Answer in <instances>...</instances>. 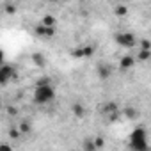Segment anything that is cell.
I'll list each match as a JSON object with an SVG mask.
<instances>
[{"instance_id":"obj_1","label":"cell","mask_w":151,"mask_h":151,"mask_svg":"<svg viewBox=\"0 0 151 151\" xmlns=\"http://www.w3.org/2000/svg\"><path fill=\"white\" fill-rule=\"evenodd\" d=\"M34 103L36 105H48L55 100V89H53V84L48 77H41L37 82H36V87H34Z\"/></svg>"},{"instance_id":"obj_2","label":"cell","mask_w":151,"mask_h":151,"mask_svg":"<svg viewBox=\"0 0 151 151\" xmlns=\"http://www.w3.org/2000/svg\"><path fill=\"white\" fill-rule=\"evenodd\" d=\"M126 144H128L130 151H149V140H147L146 126H142V124L135 126L130 132Z\"/></svg>"},{"instance_id":"obj_3","label":"cell","mask_w":151,"mask_h":151,"mask_svg":"<svg viewBox=\"0 0 151 151\" xmlns=\"http://www.w3.org/2000/svg\"><path fill=\"white\" fill-rule=\"evenodd\" d=\"M114 41L117 43V46H121V48H126V50L133 48V46L139 43V41H137V37H135V34H133V32H128V30L117 32V34L114 36Z\"/></svg>"},{"instance_id":"obj_4","label":"cell","mask_w":151,"mask_h":151,"mask_svg":"<svg viewBox=\"0 0 151 151\" xmlns=\"http://www.w3.org/2000/svg\"><path fill=\"white\" fill-rule=\"evenodd\" d=\"M69 55L73 59H91L94 55V46L93 45H84V46H78V48H73L69 52Z\"/></svg>"},{"instance_id":"obj_5","label":"cell","mask_w":151,"mask_h":151,"mask_svg":"<svg viewBox=\"0 0 151 151\" xmlns=\"http://www.w3.org/2000/svg\"><path fill=\"white\" fill-rule=\"evenodd\" d=\"M16 77V73H14V68L7 62H2V66H0V84L6 86L11 78Z\"/></svg>"},{"instance_id":"obj_6","label":"cell","mask_w":151,"mask_h":151,"mask_svg":"<svg viewBox=\"0 0 151 151\" xmlns=\"http://www.w3.org/2000/svg\"><path fill=\"white\" fill-rule=\"evenodd\" d=\"M112 73H114V68L107 62H100L96 66V75H98V78L100 80H109L112 77Z\"/></svg>"},{"instance_id":"obj_7","label":"cell","mask_w":151,"mask_h":151,"mask_svg":"<svg viewBox=\"0 0 151 151\" xmlns=\"http://www.w3.org/2000/svg\"><path fill=\"white\" fill-rule=\"evenodd\" d=\"M135 62H137V57L126 53V55H123V57L119 59V69H121V71H130V69L135 66Z\"/></svg>"},{"instance_id":"obj_8","label":"cell","mask_w":151,"mask_h":151,"mask_svg":"<svg viewBox=\"0 0 151 151\" xmlns=\"http://www.w3.org/2000/svg\"><path fill=\"white\" fill-rule=\"evenodd\" d=\"M34 30H36V34L41 36V37H53L55 32H57L55 27H45V25H41V23H37V25L34 27Z\"/></svg>"},{"instance_id":"obj_9","label":"cell","mask_w":151,"mask_h":151,"mask_svg":"<svg viewBox=\"0 0 151 151\" xmlns=\"http://www.w3.org/2000/svg\"><path fill=\"white\" fill-rule=\"evenodd\" d=\"M100 112H101V116H112V114H116V112H119V107H117V103L116 101H107V103H103L101 105V109H100Z\"/></svg>"},{"instance_id":"obj_10","label":"cell","mask_w":151,"mask_h":151,"mask_svg":"<svg viewBox=\"0 0 151 151\" xmlns=\"http://www.w3.org/2000/svg\"><path fill=\"white\" fill-rule=\"evenodd\" d=\"M71 114L77 117V119H82V117H86V114H87V109H86V105H82V103H73L71 105Z\"/></svg>"},{"instance_id":"obj_11","label":"cell","mask_w":151,"mask_h":151,"mask_svg":"<svg viewBox=\"0 0 151 151\" xmlns=\"http://www.w3.org/2000/svg\"><path fill=\"white\" fill-rule=\"evenodd\" d=\"M30 59H32L34 66H37V68H41V69L46 66V59H45V55H43V53H39V52L32 53V55H30Z\"/></svg>"},{"instance_id":"obj_12","label":"cell","mask_w":151,"mask_h":151,"mask_svg":"<svg viewBox=\"0 0 151 151\" xmlns=\"http://www.w3.org/2000/svg\"><path fill=\"white\" fill-rule=\"evenodd\" d=\"M126 119H137L139 117V110L135 109V107H132V105H128V107H124L123 109V112H121Z\"/></svg>"},{"instance_id":"obj_13","label":"cell","mask_w":151,"mask_h":151,"mask_svg":"<svg viewBox=\"0 0 151 151\" xmlns=\"http://www.w3.org/2000/svg\"><path fill=\"white\" fill-rule=\"evenodd\" d=\"M128 13H130V9H128V6H124V4H117V6L114 7V14H116L117 18H126Z\"/></svg>"},{"instance_id":"obj_14","label":"cell","mask_w":151,"mask_h":151,"mask_svg":"<svg viewBox=\"0 0 151 151\" xmlns=\"http://www.w3.org/2000/svg\"><path fill=\"white\" fill-rule=\"evenodd\" d=\"M39 23L45 25V27H57V18L53 14H43V18H41Z\"/></svg>"},{"instance_id":"obj_15","label":"cell","mask_w":151,"mask_h":151,"mask_svg":"<svg viewBox=\"0 0 151 151\" xmlns=\"http://www.w3.org/2000/svg\"><path fill=\"white\" fill-rule=\"evenodd\" d=\"M82 151H96L94 137H86V139L82 140Z\"/></svg>"},{"instance_id":"obj_16","label":"cell","mask_w":151,"mask_h":151,"mask_svg":"<svg viewBox=\"0 0 151 151\" xmlns=\"http://www.w3.org/2000/svg\"><path fill=\"white\" fill-rule=\"evenodd\" d=\"M135 57L140 62H147V60H151V50H139V53Z\"/></svg>"},{"instance_id":"obj_17","label":"cell","mask_w":151,"mask_h":151,"mask_svg":"<svg viewBox=\"0 0 151 151\" xmlns=\"http://www.w3.org/2000/svg\"><path fill=\"white\" fill-rule=\"evenodd\" d=\"M18 130L22 132V135H25V133H30V132H32V124H30L29 121H22V123L18 124Z\"/></svg>"},{"instance_id":"obj_18","label":"cell","mask_w":151,"mask_h":151,"mask_svg":"<svg viewBox=\"0 0 151 151\" xmlns=\"http://www.w3.org/2000/svg\"><path fill=\"white\" fill-rule=\"evenodd\" d=\"M94 144H96V149H103V147H105V137L96 135V137H94Z\"/></svg>"},{"instance_id":"obj_19","label":"cell","mask_w":151,"mask_h":151,"mask_svg":"<svg viewBox=\"0 0 151 151\" xmlns=\"http://www.w3.org/2000/svg\"><path fill=\"white\" fill-rule=\"evenodd\" d=\"M139 46H140V50H151V39H140L139 41Z\"/></svg>"},{"instance_id":"obj_20","label":"cell","mask_w":151,"mask_h":151,"mask_svg":"<svg viewBox=\"0 0 151 151\" xmlns=\"http://www.w3.org/2000/svg\"><path fill=\"white\" fill-rule=\"evenodd\" d=\"M9 137H11V139H14V140H18V139L22 137V132L18 130V126H16V128H11V130H9Z\"/></svg>"},{"instance_id":"obj_21","label":"cell","mask_w":151,"mask_h":151,"mask_svg":"<svg viewBox=\"0 0 151 151\" xmlns=\"http://www.w3.org/2000/svg\"><path fill=\"white\" fill-rule=\"evenodd\" d=\"M4 7H6V13H7V14L16 13V6H14V4H11V2H6V4H4Z\"/></svg>"},{"instance_id":"obj_22","label":"cell","mask_w":151,"mask_h":151,"mask_svg":"<svg viewBox=\"0 0 151 151\" xmlns=\"http://www.w3.org/2000/svg\"><path fill=\"white\" fill-rule=\"evenodd\" d=\"M0 151H14V147H13L11 144L4 142V144H0Z\"/></svg>"},{"instance_id":"obj_23","label":"cell","mask_w":151,"mask_h":151,"mask_svg":"<svg viewBox=\"0 0 151 151\" xmlns=\"http://www.w3.org/2000/svg\"><path fill=\"white\" fill-rule=\"evenodd\" d=\"M7 112H9L11 116H16V114H18V109H16V107H9V109H7Z\"/></svg>"},{"instance_id":"obj_24","label":"cell","mask_w":151,"mask_h":151,"mask_svg":"<svg viewBox=\"0 0 151 151\" xmlns=\"http://www.w3.org/2000/svg\"><path fill=\"white\" fill-rule=\"evenodd\" d=\"M119 114H121V112H116V114L109 116V121H117V119H119Z\"/></svg>"},{"instance_id":"obj_25","label":"cell","mask_w":151,"mask_h":151,"mask_svg":"<svg viewBox=\"0 0 151 151\" xmlns=\"http://www.w3.org/2000/svg\"><path fill=\"white\" fill-rule=\"evenodd\" d=\"M71 151H78V149H71Z\"/></svg>"}]
</instances>
